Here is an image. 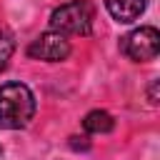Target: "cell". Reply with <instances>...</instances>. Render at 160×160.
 Segmentation results:
<instances>
[{
    "instance_id": "cell-1",
    "label": "cell",
    "mask_w": 160,
    "mask_h": 160,
    "mask_svg": "<svg viewBox=\"0 0 160 160\" xmlns=\"http://www.w3.org/2000/svg\"><path fill=\"white\" fill-rule=\"evenodd\" d=\"M35 115V95L25 82H5L0 88V128L20 130Z\"/></svg>"
},
{
    "instance_id": "cell-2",
    "label": "cell",
    "mask_w": 160,
    "mask_h": 160,
    "mask_svg": "<svg viewBox=\"0 0 160 160\" xmlns=\"http://www.w3.org/2000/svg\"><path fill=\"white\" fill-rule=\"evenodd\" d=\"M95 25V5L90 0H68L50 12V28L68 35H90Z\"/></svg>"
},
{
    "instance_id": "cell-3",
    "label": "cell",
    "mask_w": 160,
    "mask_h": 160,
    "mask_svg": "<svg viewBox=\"0 0 160 160\" xmlns=\"http://www.w3.org/2000/svg\"><path fill=\"white\" fill-rule=\"evenodd\" d=\"M120 52L125 58H130L132 62H148L155 60L160 52V32L152 25H142L135 28L132 32L120 38Z\"/></svg>"
},
{
    "instance_id": "cell-4",
    "label": "cell",
    "mask_w": 160,
    "mask_h": 160,
    "mask_svg": "<svg viewBox=\"0 0 160 160\" xmlns=\"http://www.w3.org/2000/svg\"><path fill=\"white\" fill-rule=\"evenodd\" d=\"M28 55L32 60H45V62H60L70 55V40L62 32L48 30L40 32L30 45H28Z\"/></svg>"
},
{
    "instance_id": "cell-5",
    "label": "cell",
    "mask_w": 160,
    "mask_h": 160,
    "mask_svg": "<svg viewBox=\"0 0 160 160\" xmlns=\"http://www.w3.org/2000/svg\"><path fill=\"white\" fill-rule=\"evenodd\" d=\"M105 8L112 15V20L128 25V22H135L145 12L148 0H105Z\"/></svg>"
},
{
    "instance_id": "cell-6",
    "label": "cell",
    "mask_w": 160,
    "mask_h": 160,
    "mask_svg": "<svg viewBox=\"0 0 160 160\" xmlns=\"http://www.w3.org/2000/svg\"><path fill=\"white\" fill-rule=\"evenodd\" d=\"M112 128H115V120L108 110H90L82 118V130L90 135H102V132H110Z\"/></svg>"
},
{
    "instance_id": "cell-7",
    "label": "cell",
    "mask_w": 160,
    "mask_h": 160,
    "mask_svg": "<svg viewBox=\"0 0 160 160\" xmlns=\"http://www.w3.org/2000/svg\"><path fill=\"white\" fill-rule=\"evenodd\" d=\"M12 50H15V42L8 32H0V70H5L8 60L12 58Z\"/></svg>"
},
{
    "instance_id": "cell-8",
    "label": "cell",
    "mask_w": 160,
    "mask_h": 160,
    "mask_svg": "<svg viewBox=\"0 0 160 160\" xmlns=\"http://www.w3.org/2000/svg\"><path fill=\"white\" fill-rule=\"evenodd\" d=\"M70 148L72 150H90V140L82 135V138H78V135H72L70 138Z\"/></svg>"
},
{
    "instance_id": "cell-9",
    "label": "cell",
    "mask_w": 160,
    "mask_h": 160,
    "mask_svg": "<svg viewBox=\"0 0 160 160\" xmlns=\"http://www.w3.org/2000/svg\"><path fill=\"white\" fill-rule=\"evenodd\" d=\"M150 102L152 105L158 102V80H152V85H150Z\"/></svg>"
}]
</instances>
